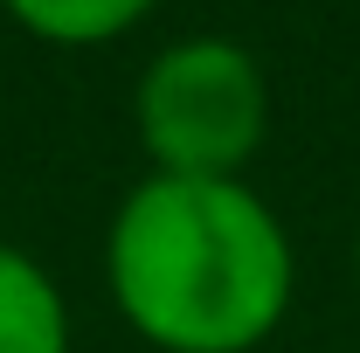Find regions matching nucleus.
<instances>
[{
    "label": "nucleus",
    "instance_id": "7ed1b4c3",
    "mask_svg": "<svg viewBox=\"0 0 360 353\" xmlns=\"http://www.w3.org/2000/svg\"><path fill=\"white\" fill-rule=\"evenodd\" d=\"M70 347H77V326H70V298H63L56 270L0 236V353H70Z\"/></svg>",
    "mask_w": 360,
    "mask_h": 353
},
{
    "label": "nucleus",
    "instance_id": "39448f33",
    "mask_svg": "<svg viewBox=\"0 0 360 353\" xmlns=\"http://www.w3.org/2000/svg\"><path fill=\"white\" fill-rule=\"evenodd\" d=\"M354 284H360V236H354Z\"/></svg>",
    "mask_w": 360,
    "mask_h": 353
},
{
    "label": "nucleus",
    "instance_id": "f03ea898",
    "mask_svg": "<svg viewBox=\"0 0 360 353\" xmlns=\"http://www.w3.org/2000/svg\"><path fill=\"white\" fill-rule=\"evenodd\" d=\"M132 132L153 174H250L270 139V77L236 35H180L132 84Z\"/></svg>",
    "mask_w": 360,
    "mask_h": 353
},
{
    "label": "nucleus",
    "instance_id": "f257e3e1",
    "mask_svg": "<svg viewBox=\"0 0 360 353\" xmlns=\"http://www.w3.org/2000/svg\"><path fill=\"white\" fill-rule=\"evenodd\" d=\"M104 291L153 353H257L291 312L298 250L250 174H139L104 222Z\"/></svg>",
    "mask_w": 360,
    "mask_h": 353
},
{
    "label": "nucleus",
    "instance_id": "20e7f679",
    "mask_svg": "<svg viewBox=\"0 0 360 353\" xmlns=\"http://www.w3.org/2000/svg\"><path fill=\"white\" fill-rule=\"evenodd\" d=\"M160 0H0V14L49 49H104L125 42Z\"/></svg>",
    "mask_w": 360,
    "mask_h": 353
}]
</instances>
